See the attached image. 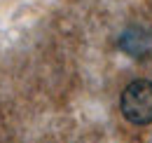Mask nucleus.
<instances>
[{"instance_id": "f257e3e1", "label": "nucleus", "mask_w": 152, "mask_h": 143, "mask_svg": "<svg viewBox=\"0 0 152 143\" xmlns=\"http://www.w3.org/2000/svg\"><path fill=\"white\" fill-rule=\"evenodd\" d=\"M122 113L133 125H150L152 122V82L136 80L122 94Z\"/></svg>"}, {"instance_id": "f03ea898", "label": "nucleus", "mask_w": 152, "mask_h": 143, "mask_svg": "<svg viewBox=\"0 0 152 143\" xmlns=\"http://www.w3.org/2000/svg\"><path fill=\"white\" fill-rule=\"evenodd\" d=\"M119 47L129 56H136V59H145V56H152V28L150 26H126L119 35Z\"/></svg>"}]
</instances>
